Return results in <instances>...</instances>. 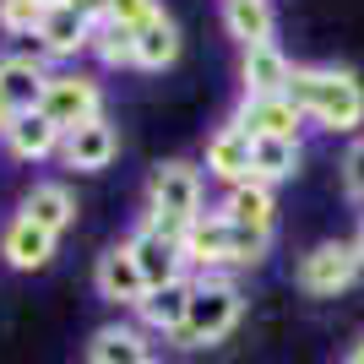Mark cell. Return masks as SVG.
<instances>
[{
    "label": "cell",
    "mask_w": 364,
    "mask_h": 364,
    "mask_svg": "<svg viewBox=\"0 0 364 364\" xmlns=\"http://www.w3.org/2000/svg\"><path fill=\"white\" fill-rule=\"evenodd\" d=\"M289 98L299 104L304 120L326 131H359L364 125V82L343 65H294Z\"/></svg>",
    "instance_id": "1"
},
{
    "label": "cell",
    "mask_w": 364,
    "mask_h": 364,
    "mask_svg": "<svg viewBox=\"0 0 364 364\" xmlns=\"http://www.w3.org/2000/svg\"><path fill=\"white\" fill-rule=\"evenodd\" d=\"M272 234H256V228L228 223L223 213H201L185 234V261L201 267V272H223V267H256L267 256Z\"/></svg>",
    "instance_id": "2"
},
{
    "label": "cell",
    "mask_w": 364,
    "mask_h": 364,
    "mask_svg": "<svg viewBox=\"0 0 364 364\" xmlns=\"http://www.w3.org/2000/svg\"><path fill=\"white\" fill-rule=\"evenodd\" d=\"M240 316H245V299L234 289V277L201 272V277H191V310H185V326L174 343L180 348H213L240 326Z\"/></svg>",
    "instance_id": "3"
},
{
    "label": "cell",
    "mask_w": 364,
    "mask_h": 364,
    "mask_svg": "<svg viewBox=\"0 0 364 364\" xmlns=\"http://www.w3.org/2000/svg\"><path fill=\"white\" fill-rule=\"evenodd\" d=\"M196 218H201V168L180 164V158L158 164L152 180H147V223L185 245V234H191Z\"/></svg>",
    "instance_id": "4"
},
{
    "label": "cell",
    "mask_w": 364,
    "mask_h": 364,
    "mask_svg": "<svg viewBox=\"0 0 364 364\" xmlns=\"http://www.w3.org/2000/svg\"><path fill=\"white\" fill-rule=\"evenodd\" d=\"M104 22V0H65V6H49L44 22H38V55L44 60H76L82 49H92V28Z\"/></svg>",
    "instance_id": "5"
},
{
    "label": "cell",
    "mask_w": 364,
    "mask_h": 364,
    "mask_svg": "<svg viewBox=\"0 0 364 364\" xmlns=\"http://www.w3.org/2000/svg\"><path fill=\"white\" fill-rule=\"evenodd\" d=\"M38 114L60 131H76L104 114V87L92 82L87 71H49L44 82V98H38Z\"/></svg>",
    "instance_id": "6"
},
{
    "label": "cell",
    "mask_w": 364,
    "mask_h": 364,
    "mask_svg": "<svg viewBox=\"0 0 364 364\" xmlns=\"http://www.w3.org/2000/svg\"><path fill=\"white\" fill-rule=\"evenodd\" d=\"M359 250H353V240H326L316 245V250H304L299 256V289L310 294V299H332V294L353 289V277H359Z\"/></svg>",
    "instance_id": "7"
},
{
    "label": "cell",
    "mask_w": 364,
    "mask_h": 364,
    "mask_svg": "<svg viewBox=\"0 0 364 364\" xmlns=\"http://www.w3.org/2000/svg\"><path fill=\"white\" fill-rule=\"evenodd\" d=\"M92 283H98V299H109L114 310H141V299H147V277H141L131 245L104 250L98 267H92Z\"/></svg>",
    "instance_id": "8"
},
{
    "label": "cell",
    "mask_w": 364,
    "mask_h": 364,
    "mask_svg": "<svg viewBox=\"0 0 364 364\" xmlns=\"http://www.w3.org/2000/svg\"><path fill=\"white\" fill-rule=\"evenodd\" d=\"M131 256H136L141 277H147V289H164V283H174V277H185V245L168 240V234H158V228L141 218L136 234H131Z\"/></svg>",
    "instance_id": "9"
},
{
    "label": "cell",
    "mask_w": 364,
    "mask_h": 364,
    "mask_svg": "<svg viewBox=\"0 0 364 364\" xmlns=\"http://www.w3.org/2000/svg\"><path fill=\"white\" fill-rule=\"evenodd\" d=\"M234 125H245L250 136H283V141H299V104H294L289 92H267V98H240L234 109Z\"/></svg>",
    "instance_id": "10"
},
{
    "label": "cell",
    "mask_w": 364,
    "mask_h": 364,
    "mask_svg": "<svg viewBox=\"0 0 364 364\" xmlns=\"http://www.w3.org/2000/svg\"><path fill=\"white\" fill-rule=\"evenodd\" d=\"M114 152H120V131H114L104 114L87 120V125H76V131H65V141H60L65 168H76V174H98V168H109V164H114Z\"/></svg>",
    "instance_id": "11"
},
{
    "label": "cell",
    "mask_w": 364,
    "mask_h": 364,
    "mask_svg": "<svg viewBox=\"0 0 364 364\" xmlns=\"http://www.w3.org/2000/svg\"><path fill=\"white\" fill-rule=\"evenodd\" d=\"M0 261H6L11 272H44L49 261H55V234L16 213L11 223L0 228Z\"/></svg>",
    "instance_id": "12"
},
{
    "label": "cell",
    "mask_w": 364,
    "mask_h": 364,
    "mask_svg": "<svg viewBox=\"0 0 364 364\" xmlns=\"http://www.w3.org/2000/svg\"><path fill=\"white\" fill-rule=\"evenodd\" d=\"M250 147H256V136L245 131V125H218L213 136H207V174L223 185H245L250 180Z\"/></svg>",
    "instance_id": "13"
},
{
    "label": "cell",
    "mask_w": 364,
    "mask_h": 364,
    "mask_svg": "<svg viewBox=\"0 0 364 364\" xmlns=\"http://www.w3.org/2000/svg\"><path fill=\"white\" fill-rule=\"evenodd\" d=\"M87 364H158L152 359V343L141 326H125V321H109L98 326L87 343Z\"/></svg>",
    "instance_id": "14"
},
{
    "label": "cell",
    "mask_w": 364,
    "mask_h": 364,
    "mask_svg": "<svg viewBox=\"0 0 364 364\" xmlns=\"http://www.w3.org/2000/svg\"><path fill=\"white\" fill-rule=\"evenodd\" d=\"M44 82H49V65L44 60H33V55H0V98H6L16 114L38 109Z\"/></svg>",
    "instance_id": "15"
},
{
    "label": "cell",
    "mask_w": 364,
    "mask_h": 364,
    "mask_svg": "<svg viewBox=\"0 0 364 364\" xmlns=\"http://www.w3.org/2000/svg\"><path fill=\"white\" fill-rule=\"evenodd\" d=\"M218 213L228 218V223H240V228H256V234H272L277 223V196H272V185H261V180H245V185H228V196Z\"/></svg>",
    "instance_id": "16"
},
{
    "label": "cell",
    "mask_w": 364,
    "mask_h": 364,
    "mask_svg": "<svg viewBox=\"0 0 364 364\" xmlns=\"http://www.w3.org/2000/svg\"><path fill=\"white\" fill-rule=\"evenodd\" d=\"M289 55L277 44H256L240 55V82H245V98H267V92H289Z\"/></svg>",
    "instance_id": "17"
},
{
    "label": "cell",
    "mask_w": 364,
    "mask_h": 364,
    "mask_svg": "<svg viewBox=\"0 0 364 364\" xmlns=\"http://www.w3.org/2000/svg\"><path fill=\"white\" fill-rule=\"evenodd\" d=\"M185 310H191V277H174L164 289H147L141 299V332H164V337H180L185 326Z\"/></svg>",
    "instance_id": "18"
},
{
    "label": "cell",
    "mask_w": 364,
    "mask_h": 364,
    "mask_svg": "<svg viewBox=\"0 0 364 364\" xmlns=\"http://www.w3.org/2000/svg\"><path fill=\"white\" fill-rule=\"evenodd\" d=\"M16 213H22V218H33L38 228H49V234L60 240L65 228L76 223V196L65 191V185H55V180H38V185L28 191V196H22V207H16Z\"/></svg>",
    "instance_id": "19"
},
{
    "label": "cell",
    "mask_w": 364,
    "mask_h": 364,
    "mask_svg": "<svg viewBox=\"0 0 364 364\" xmlns=\"http://www.w3.org/2000/svg\"><path fill=\"white\" fill-rule=\"evenodd\" d=\"M65 141L60 125H49L38 109H28V114H16L11 131H6V147H11V158H22V164H38V158H55Z\"/></svg>",
    "instance_id": "20"
},
{
    "label": "cell",
    "mask_w": 364,
    "mask_h": 364,
    "mask_svg": "<svg viewBox=\"0 0 364 364\" xmlns=\"http://www.w3.org/2000/svg\"><path fill=\"white\" fill-rule=\"evenodd\" d=\"M174 60H180V28H174V16L158 6L136 28V65L141 71H168Z\"/></svg>",
    "instance_id": "21"
},
{
    "label": "cell",
    "mask_w": 364,
    "mask_h": 364,
    "mask_svg": "<svg viewBox=\"0 0 364 364\" xmlns=\"http://www.w3.org/2000/svg\"><path fill=\"white\" fill-rule=\"evenodd\" d=\"M223 28L228 38H240V49L272 44V0H223Z\"/></svg>",
    "instance_id": "22"
},
{
    "label": "cell",
    "mask_w": 364,
    "mask_h": 364,
    "mask_svg": "<svg viewBox=\"0 0 364 364\" xmlns=\"http://www.w3.org/2000/svg\"><path fill=\"white\" fill-rule=\"evenodd\" d=\"M304 164L299 141H283V136H256V147H250V180L261 185H277V180H294Z\"/></svg>",
    "instance_id": "23"
},
{
    "label": "cell",
    "mask_w": 364,
    "mask_h": 364,
    "mask_svg": "<svg viewBox=\"0 0 364 364\" xmlns=\"http://www.w3.org/2000/svg\"><path fill=\"white\" fill-rule=\"evenodd\" d=\"M87 55H98V65H109V71H120V65H136V28H125V22H98L92 28V49Z\"/></svg>",
    "instance_id": "24"
},
{
    "label": "cell",
    "mask_w": 364,
    "mask_h": 364,
    "mask_svg": "<svg viewBox=\"0 0 364 364\" xmlns=\"http://www.w3.org/2000/svg\"><path fill=\"white\" fill-rule=\"evenodd\" d=\"M44 0H0V33H11V38H33L38 22H44Z\"/></svg>",
    "instance_id": "25"
},
{
    "label": "cell",
    "mask_w": 364,
    "mask_h": 364,
    "mask_svg": "<svg viewBox=\"0 0 364 364\" xmlns=\"http://www.w3.org/2000/svg\"><path fill=\"white\" fill-rule=\"evenodd\" d=\"M152 11H158V0H104V16L109 22H125V28H141Z\"/></svg>",
    "instance_id": "26"
},
{
    "label": "cell",
    "mask_w": 364,
    "mask_h": 364,
    "mask_svg": "<svg viewBox=\"0 0 364 364\" xmlns=\"http://www.w3.org/2000/svg\"><path fill=\"white\" fill-rule=\"evenodd\" d=\"M343 185H348V196L364 201V136L348 147V158H343Z\"/></svg>",
    "instance_id": "27"
},
{
    "label": "cell",
    "mask_w": 364,
    "mask_h": 364,
    "mask_svg": "<svg viewBox=\"0 0 364 364\" xmlns=\"http://www.w3.org/2000/svg\"><path fill=\"white\" fill-rule=\"evenodd\" d=\"M11 120H16V109L0 98V141H6V131H11Z\"/></svg>",
    "instance_id": "28"
},
{
    "label": "cell",
    "mask_w": 364,
    "mask_h": 364,
    "mask_svg": "<svg viewBox=\"0 0 364 364\" xmlns=\"http://www.w3.org/2000/svg\"><path fill=\"white\" fill-rule=\"evenodd\" d=\"M353 250H359V267H364V223H359V234H353Z\"/></svg>",
    "instance_id": "29"
},
{
    "label": "cell",
    "mask_w": 364,
    "mask_h": 364,
    "mask_svg": "<svg viewBox=\"0 0 364 364\" xmlns=\"http://www.w3.org/2000/svg\"><path fill=\"white\" fill-rule=\"evenodd\" d=\"M348 364H364V337L353 343V353H348Z\"/></svg>",
    "instance_id": "30"
},
{
    "label": "cell",
    "mask_w": 364,
    "mask_h": 364,
    "mask_svg": "<svg viewBox=\"0 0 364 364\" xmlns=\"http://www.w3.org/2000/svg\"><path fill=\"white\" fill-rule=\"evenodd\" d=\"M44 6H65V0H44Z\"/></svg>",
    "instance_id": "31"
}]
</instances>
